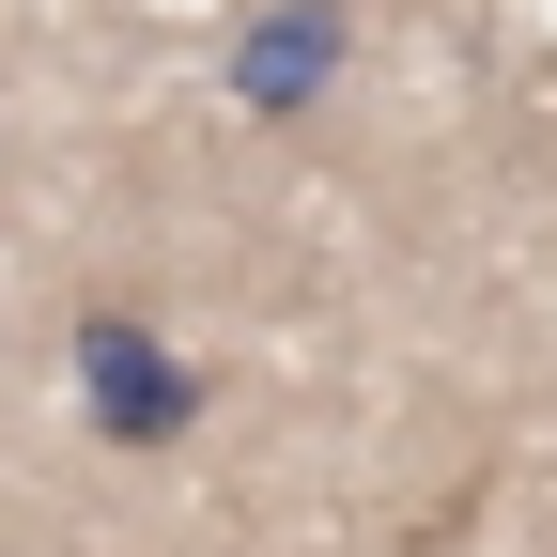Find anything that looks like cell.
Segmentation results:
<instances>
[{
	"instance_id": "6da1fadb",
	"label": "cell",
	"mask_w": 557,
	"mask_h": 557,
	"mask_svg": "<svg viewBox=\"0 0 557 557\" xmlns=\"http://www.w3.org/2000/svg\"><path fill=\"white\" fill-rule=\"evenodd\" d=\"M78 387H94V418H109L124 449H171V434H186V403H201L186 357H171L139 310H94V325H78Z\"/></svg>"
},
{
	"instance_id": "7a4b0ae2",
	"label": "cell",
	"mask_w": 557,
	"mask_h": 557,
	"mask_svg": "<svg viewBox=\"0 0 557 557\" xmlns=\"http://www.w3.org/2000/svg\"><path fill=\"white\" fill-rule=\"evenodd\" d=\"M341 78V0H278V16H248V47H233V94L248 109H310Z\"/></svg>"
}]
</instances>
